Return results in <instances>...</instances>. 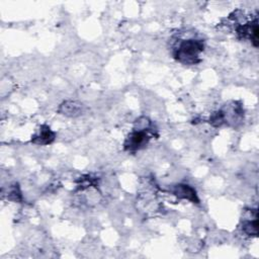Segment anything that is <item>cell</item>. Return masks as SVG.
<instances>
[{"label":"cell","instance_id":"obj_1","mask_svg":"<svg viewBox=\"0 0 259 259\" xmlns=\"http://www.w3.org/2000/svg\"><path fill=\"white\" fill-rule=\"evenodd\" d=\"M204 51V44L198 38L179 39L173 49L174 59L183 65H195L200 62L199 55Z\"/></svg>","mask_w":259,"mask_h":259},{"label":"cell","instance_id":"obj_2","mask_svg":"<svg viewBox=\"0 0 259 259\" xmlns=\"http://www.w3.org/2000/svg\"><path fill=\"white\" fill-rule=\"evenodd\" d=\"M155 128H136L134 127L133 131L127 135L125 141L123 143L124 151L128 153H136L137 151L145 148L151 137L154 135Z\"/></svg>","mask_w":259,"mask_h":259},{"label":"cell","instance_id":"obj_3","mask_svg":"<svg viewBox=\"0 0 259 259\" xmlns=\"http://www.w3.org/2000/svg\"><path fill=\"white\" fill-rule=\"evenodd\" d=\"M237 33L242 38H249L255 48L258 47V21L257 18L251 22L239 24L236 28Z\"/></svg>","mask_w":259,"mask_h":259},{"label":"cell","instance_id":"obj_4","mask_svg":"<svg viewBox=\"0 0 259 259\" xmlns=\"http://www.w3.org/2000/svg\"><path fill=\"white\" fill-rule=\"evenodd\" d=\"M170 192L174 194L179 199H186L193 203H199V198L197 196L196 190L185 183H179L176 185H173L170 189Z\"/></svg>","mask_w":259,"mask_h":259},{"label":"cell","instance_id":"obj_5","mask_svg":"<svg viewBox=\"0 0 259 259\" xmlns=\"http://www.w3.org/2000/svg\"><path fill=\"white\" fill-rule=\"evenodd\" d=\"M56 139V134L54 131L51 130V127L47 124H42L39 126L37 132L31 137L30 143L34 145H40L46 146L52 144Z\"/></svg>","mask_w":259,"mask_h":259},{"label":"cell","instance_id":"obj_6","mask_svg":"<svg viewBox=\"0 0 259 259\" xmlns=\"http://www.w3.org/2000/svg\"><path fill=\"white\" fill-rule=\"evenodd\" d=\"M83 111V105L80 102L77 101H73V100H67L64 101L58 109V112L69 116V117H75L78 116L82 113Z\"/></svg>","mask_w":259,"mask_h":259},{"label":"cell","instance_id":"obj_7","mask_svg":"<svg viewBox=\"0 0 259 259\" xmlns=\"http://www.w3.org/2000/svg\"><path fill=\"white\" fill-rule=\"evenodd\" d=\"M243 232L248 236L257 237L258 235V217L251 220H245L242 225Z\"/></svg>","mask_w":259,"mask_h":259},{"label":"cell","instance_id":"obj_8","mask_svg":"<svg viewBox=\"0 0 259 259\" xmlns=\"http://www.w3.org/2000/svg\"><path fill=\"white\" fill-rule=\"evenodd\" d=\"M7 199L14 201V202H20L22 200L21 191H20L19 185L17 183H14L9 187V189L7 191Z\"/></svg>","mask_w":259,"mask_h":259}]
</instances>
